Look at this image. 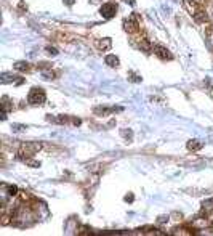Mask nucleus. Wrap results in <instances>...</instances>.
<instances>
[{"label":"nucleus","mask_w":213,"mask_h":236,"mask_svg":"<svg viewBox=\"0 0 213 236\" xmlns=\"http://www.w3.org/2000/svg\"><path fill=\"white\" fill-rule=\"evenodd\" d=\"M45 100H47L45 92H43L42 88H39V87H34L29 92V95H27V101H29L31 104H42Z\"/></svg>","instance_id":"nucleus-1"},{"label":"nucleus","mask_w":213,"mask_h":236,"mask_svg":"<svg viewBox=\"0 0 213 236\" xmlns=\"http://www.w3.org/2000/svg\"><path fill=\"white\" fill-rule=\"evenodd\" d=\"M100 11H101V15H103V18H106V19H109V18H112L114 15H116V11H117V5L116 3H104V5L100 8Z\"/></svg>","instance_id":"nucleus-2"},{"label":"nucleus","mask_w":213,"mask_h":236,"mask_svg":"<svg viewBox=\"0 0 213 236\" xmlns=\"http://www.w3.org/2000/svg\"><path fill=\"white\" fill-rule=\"evenodd\" d=\"M40 149V143H26V145H23V148H21V154H26L27 156H32V154H35V153Z\"/></svg>","instance_id":"nucleus-3"},{"label":"nucleus","mask_w":213,"mask_h":236,"mask_svg":"<svg viewBox=\"0 0 213 236\" xmlns=\"http://www.w3.org/2000/svg\"><path fill=\"white\" fill-rule=\"evenodd\" d=\"M156 55L157 56H160L162 60H172V55L168 53V50L167 48H164V47H156Z\"/></svg>","instance_id":"nucleus-4"},{"label":"nucleus","mask_w":213,"mask_h":236,"mask_svg":"<svg viewBox=\"0 0 213 236\" xmlns=\"http://www.w3.org/2000/svg\"><path fill=\"white\" fill-rule=\"evenodd\" d=\"M116 111H120V109L119 108H95V113L96 114H111Z\"/></svg>","instance_id":"nucleus-5"},{"label":"nucleus","mask_w":213,"mask_h":236,"mask_svg":"<svg viewBox=\"0 0 213 236\" xmlns=\"http://www.w3.org/2000/svg\"><path fill=\"white\" fill-rule=\"evenodd\" d=\"M106 63H108L109 66H119V58L114 56V55H109V56H106Z\"/></svg>","instance_id":"nucleus-6"},{"label":"nucleus","mask_w":213,"mask_h":236,"mask_svg":"<svg viewBox=\"0 0 213 236\" xmlns=\"http://www.w3.org/2000/svg\"><path fill=\"white\" fill-rule=\"evenodd\" d=\"M15 68L19 69V71H24V69L29 68V66H27V63H16V64H15Z\"/></svg>","instance_id":"nucleus-7"},{"label":"nucleus","mask_w":213,"mask_h":236,"mask_svg":"<svg viewBox=\"0 0 213 236\" xmlns=\"http://www.w3.org/2000/svg\"><path fill=\"white\" fill-rule=\"evenodd\" d=\"M200 146H202L200 143H194V141H191V143L188 145V148H189V149H199Z\"/></svg>","instance_id":"nucleus-8"},{"label":"nucleus","mask_w":213,"mask_h":236,"mask_svg":"<svg viewBox=\"0 0 213 236\" xmlns=\"http://www.w3.org/2000/svg\"><path fill=\"white\" fill-rule=\"evenodd\" d=\"M124 2H127V3H133V0H124Z\"/></svg>","instance_id":"nucleus-9"}]
</instances>
